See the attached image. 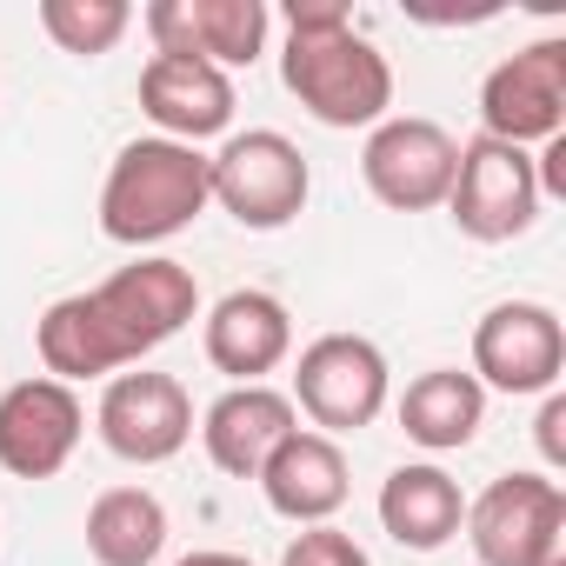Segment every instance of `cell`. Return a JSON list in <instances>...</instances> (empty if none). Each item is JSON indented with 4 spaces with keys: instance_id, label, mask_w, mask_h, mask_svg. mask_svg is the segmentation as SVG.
<instances>
[{
    "instance_id": "obj_1",
    "label": "cell",
    "mask_w": 566,
    "mask_h": 566,
    "mask_svg": "<svg viewBox=\"0 0 566 566\" xmlns=\"http://www.w3.org/2000/svg\"><path fill=\"white\" fill-rule=\"evenodd\" d=\"M193 314H200L193 273L167 253H147V260L107 273L101 287L54 301L34 327V347L48 360V380L74 387V380H101V374H120V367L147 360Z\"/></svg>"
},
{
    "instance_id": "obj_2",
    "label": "cell",
    "mask_w": 566,
    "mask_h": 566,
    "mask_svg": "<svg viewBox=\"0 0 566 566\" xmlns=\"http://www.w3.org/2000/svg\"><path fill=\"white\" fill-rule=\"evenodd\" d=\"M287 94L321 127H380L394 107V67L387 54L354 34L347 0H287V54H280Z\"/></svg>"
},
{
    "instance_id": "obj_3",
    "label": "cell",
    "mask_w": 566,
    "mask_h": 566,
    "mask_svg": "<svg viewBox=\"0 0 566 566\" xmlns=\"http://www.w3.org/2000/svg\"><path fill=\"white\" fill-rule=\"evenodd\" d=\"M207 154L180 140H127L101 187V233L114 247H160L207 213Z\"/></svg>"
},
{
    "instance_id": "obj_4",
    "label": "cell",
    "mask_w": 566,
    "mask_h": 566,
    "mask_svg": "<svg viewBox=\"0 0 566 566\" xmlns=\"http://www.w3.org/2000/svg\"><path fill=\"white\" fill-rule=\"evenodd\" d=\"M207 193L213 207H227L240 227L253 233H273L287 227L307 193H314V174H307V154L273 134V127H247V134H227L220 154H207Z\"/></svg>"
},
{
    "instance_id": "obj_5",
    "label": "cell",
    "mask_w": 566,
    "mask_h": 566,
    "mask_svg": "<svg viewBox=\"0 0 566 566\" xmlns=\"http://www.w3.org/2000/svg\"><path fill=\"white\" fill-rule=\"evenodd\" d=\"M294 413L314 420V433L340 440L380 420L387 407V354L367 334H321L294 360Z\"/></svg>"
},
{
    "instance_id": "obj_6",
    "label": "cell",
    "mask_w": 566,
    "mask_h": 566,
    "mask_svg": "<svg viewBox=\"0 0 566 566\" xmlns=\"http://www.w3.org/2000/svg\"><path fill=\"white\" fill-rule=\"evenodd\" d=\"M447 213L467 240L480 247H500V240H520L533 220H539V174H533V154L526 147H506L493 134L467 140L460 160H453V187H447Z\"/></svg>"
},
{
    "instance_id": "obj_7",
    "label": "cell",
    "mask_w": 566,
    "mask_h": 566,
    "mask_svg": "<svg viewBox=\"0 0 566 566\" xmlns=\"http://www.w3.org/2000/svg\"><path fill=\"white\" fill-rule=\"evenodd\" d=\"M467 539L480 566H553L566 539V493L546 473H506L467 506Z\"/></svg>"
},
{
    "instance_id": "obj_8",
    "label": "cell",
    "mask_w": 566,
    "mask_h": 566,
    "mask_svg": "<svg viewBox=\"0 0 566 566\" xmlns=\"http://www.w3.org/2000/svg\"><path fill=\"white\" fill-rule=\"evenodd\" d=\"M453 160H460V140L440 120H420V114H387L360 147V174H367L374 200L394 207V213L447 207Z\"/></svg>"
},
{
    "instance_id": "obj_9",
    "label": "cell",
    "mask_w": 566,
    "mask_h": 566,
    "mask_svg": "<svg viewBox=\"0 0 566 566\" xmlns=\"http://www.w3.org/2000/svg\"><path fill=\"white\" fill-rule=\"evenodd\" d=\"M566 374V327L539 301H500L473 327V380L500 394H553Z\"/></svg>"
},
{
    "instance_id": "obj_10",
    "label": "cell",
    "mask_w": 566,
    "mask_h": 566,
    "mask_svg": "<svg viewBox=\"0 0 566 566\" xmlns=\"http://www.w3.org/2000/svg\"><path fill=\"white\" fill-rule=\"evenodd\" d=\"M480 120L506 147H546L566 120V41H533L480 81Z\"/></svg>"
},
{
    "instance_id": "obj_11",
    "label": "cell",
    "mask_w": 566,
    "mask_h": 566,
    "mask_svg": "<svg viewBox=\"0 0 566 566\" xmlns=\"http://www.w3.org/2000/svg\"><path fill=\"white\" fill-rule=\"evenodd\" d=\"M101 440L114 460L127 467H160L174 460L187 440H193V400L174 374H114L107 394H101V413H94Z\"/></svg>"
},
{
    "instance_id": "obj_12",
    "label": "cell",
    "mask_w": 566,
    "mask_h": 566,
    "mask_svg": "<svg viewBox=\"0 0 566 566\" xmlns=\"http://www.w3.org/2000/svg\"><path fill=\"white\" fill-rule=\"evenodd\" d=\"M81 394L34 374V380H14L8 394H0V467H8L14 480H54L74 447H81Z\"/></svg>"
},
{
    "instance_id": "obj_13",
    "label": "cell",
    "mask_w": 566,
    "mask_h": 566,
    "mask_svg": "<svg viewBox=\"0 0 566 566\" xmlns=\"http://www.w3.org/2000/svg\"><path fill=\"white\" fill-rule=\"evenodd\" d=\"M154 34V54H193L227 67H253L266 48V8L260 0H154L140 14Z\"/></svg>"
},
{
    "instance_id": "obj_14",
    "label": "cell",
    "mask_w": 566,
    "mask_h": 566,
    "mask_svg": "<svg viewBox=\"0 0 566 566\" xmlns=\"http://www.w3.org/2000/svg\"><path fill=\"white\" fill-rule=\"evenodd\" d=\"M140 114L160 127V140L200 147L233 127V81L213 61L193 54H154L140 67Z\"/></svg>"
},
{
    "instance_id": "obj_15",
    "label": "cell",
    "mask_w": 566,
    "mask_h": 566,
    "mask_svg": "<svg viewBox=\"0 0 566 566\" xmlns=\"http://www.w3.org/2000/svg\"><path fill=\"white\" fill-rule=\"evenodd\" d=\"M301 427L294 400L280 387H227L207 413H200V440H207V460L227 473V480H260V467L273 460V447Z\"/></svg>"
},
{
    "instance_id": "obj_16",
    "label": "cell",
    "mask_w": 566,
    "mask_h": 566,
    "mask_svg": "<svg viewBox=\"0 0 566 566\" xmlns=\"http://www.w3.org/2000/svg\"><path fill=\"white\" fill-rule=\"evenodd\" d=\"M260 493H266V506L280 520L327 526L347 506V453H340V440H327L314 427H294L273 447V460L260 467Z\"/></svg>"
},
{
    "instance_id": "obj_17",
    "label": "cell",
    "mask_w": 566,
    "mask_h": 566,
    "mask_svg": "<svg viewBox=\"0 0 566 566\" xmlns=\"http://www.w3.org/2000/svg\"><path fill=\"white\" fill-rule=\"evenodd\" d=\"M287 354H294V314L273 294L233 287L227 301H213V314H207V360L233 387H260Z\"/></svg>"
},
{
    "instance_id": "obj_18",
    "label": "cell",
    "mask_w": 566,
    "mask_h": 566,
    "mask_svg": "<svg viewBox=\"0 0 566 566\" xmlns=\"http://www.w3.org/2000/svg\"><path fill=\"white\" fill-rule=\"evenodd\" d=\"M380 526L407 546V553H440L460 526H467V493L447 467L433 460H407L387 473L380 486Z\"/></svg>"
},
{
    "instance_id": "obj_19",
    "label": "cell",
    "mask_w": 566,
    "mask_h": 566,
    "mask_svg": "<svg viewBox=\"0 0 566 566\" xmlns=\"http://www.w3.org/2000/svg\"><path fill=\"white\" fill-rule=\"evenodd\" d=\"M486 420V387L460 367H433L400 394V433L427 453H460Z\"/></svg>"
},
{
    "instance_id": "obj_20",
    "label": "cell",
    "mask_w": 566,
    "mask_h": 566,
    "mask_svg": "<svg viewBox=\"0 0 566 566\" xmlns=\"http://www.w3.org/2000/svg\"><path fill=\"white\" fill-rule=\"evenodd\" d=\"M167 546V506L147 486H107L87 506V553L101 566H154Z\"/></svg>"
},
{
    "instance_id": "obj_21",
    "label": "cell",
    "mask_w": 566,
    "mask_h": 566,
    "mask_svg": "<svg viewBox=\"0 0 566 566\" xmlns=\"http://www.w3.org/2000/svg\"><path fill=\"white\" fill-rule=\"evenodd\" d=\"M41 28L61 54L94 61V54L120 48V34L134 28V8L127 0H41Z\"/></svg>"
},
{
    "instance_id": "obj_22",
    "label": "cell",
    "mask_w": 566,
    "mask_h": 566,
    "mask_svg": "<svg viewBox=\"0 0 566 566\" xmlns=\"http://www.w3.org/2000/svg\"><path fill=\"white\" fill-rule=\"evenodd\" d=\"M280 566H374L367 546H354V533L340 526H307L287 553H280Z\"/></svg>"
},
{
    "instance_id": "obj_23",
    "label": "cell",
    "mask_w": 566,
    "mask_h": 566,
    "mask_svg": "<svg viewBox=\"0 0 566 566\" xmlns=\"http://www.w3.org/2000/svg\"><path fill=\"white\" fill-rule=\"evenodd\" d=\"M533 433H539V453H546V467H566V394H559V387L546 394V407H539Z\"/></svg>"
},
{
    "instance_id": "obj_24",
    "label": "cell",
    "mask_w": 566,
    "mask_h": 566,
    "mask_svg": "<svg viewBox=\"0 0 566 566\" xmlns=\"http://www.w3.org/2000/svg\"><path fill=\"white\" fill-rule=\"evenodd\" d=\"M180 566H253V559H247V553H220V546H213V553H187Z\"/></svg>"
}]
</instances>
